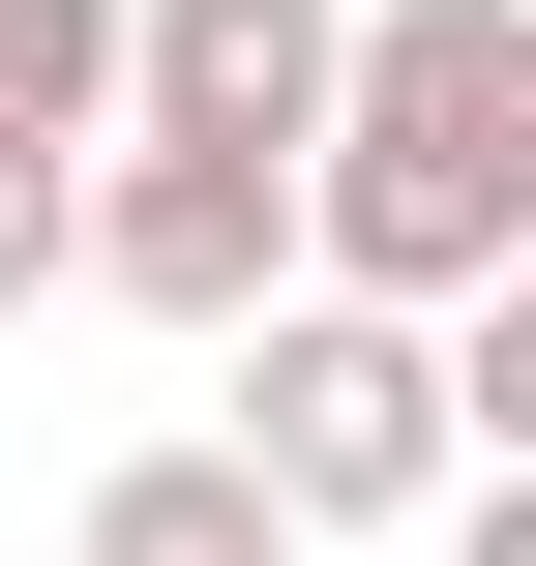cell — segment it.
<instances>
[{"mask_svg":"<svg viewBox=\"0 0 536 566\" xmlns=\"http://www.w3.org/2000/svg\"><path fill=\"white\" fill-rule=\"evenodd\" d=\"M239 448H269L298 537H388V507L477 478V388H448L418 298H269V328H239Z\"/></svg>","mask_w":536,"mask_h":566,"instance_id":"obj_2","label":"cell"},{"mask_svg":"<svg viewBox=\"0 0 536 566\" xmlns=\"http://www.w3.org/2000/svg\"><path fill=\"white\" fill-rule=\"evenodd\" d=\"M536 269V0H358V119H328V298H507Z\"/></svg>","mask_w":536,"mask_h":566,"instance_id":"obj_1","label":"cell"},{"mask_svg":"<svg viewBox=\"0 0 536 566\" xmlns=\"http://www.w3.org/2000/svg\"><path fill=\"white\" fill-rule=\"evenodd\" d=\"M298 239H328L298 149H149V119H119V179H90V298H149V328H269Z\"/></svg>","mask_w":536,"mask_h":566,"instance_id":"obj_3","label":"cell"},{"mask_svg":"<svg viewBox=\"0 0 536 566\" xmlns=\"http://www.w3.org/2000/svg\"><path fill=\"white\" fill-rule=\"evenodd\" d=\"M90 566H298V507H269V448L209 418V448H119V478H90Z\"/></svg>","mask_w":536,"mask_h":566,"instance_id":"obj_5","label":"cell"},{"mask_svg":"<svg viewBox=\"0 0 536 566\" xmlns=\"http://www.w3.org/2000/svg\"><path fill=\"white\" fill-rule=\"evenodd\" d=\"M358 119V0H149V149H298Z\"/></svg>","mask_w":536,"mask_h":566,"instance_id":"obj_4","label":"cell"},{"mask_svg":"<svg viewBox=\"0 0 536 566\" xmlns=\"http://www.w3.org/2000/svg\"><path fill=\"white\" fill-rule=\"evenodd\" d=\"M477 566H536V478H477Z\"/></svg>","mask_w":536,"mask_h":566,"instance_id":"obj_9","label":"cell"},{"mask_svg":"<svg viewBox=\"0 0 536 566\" xmlns=\"http://www.w3.org/2000/svg\"><path fill=\"white\" fill-rule=\"evenodd\" d=\"M0 119H30V149L149 119V0H0Z\"/></svg>","mask_w":536,"mask_h":566,"instance_id":"obj_6","label":"cell"},{"mask_svg":"<svg viewBox=\"0 0 536 566\" xmlns=\"http://www.w3.org/2000/svg\"><path fill=\"white\" fill-rule=\"evenodd\" d=\"M60 269H90V149H30V119H0V298H60Z\"/></svg>","mask_w":536,"mask_h":566,"instance_id":"obj_8","label":"cell"},{"mask_svg":"<svg viewBox=\"0 0 536 566\" xmlns=\"http://www.w3.org/2000/svg\"><path fill=\"white\" fill-rule=\"evenodd\" d=\"M448 388H477V478H536V269H507V298H448Z\"/></svg>","mask_w":536,"mask_h":566,"instance_id":"obj_7","label":"cell"}]
</instances>
